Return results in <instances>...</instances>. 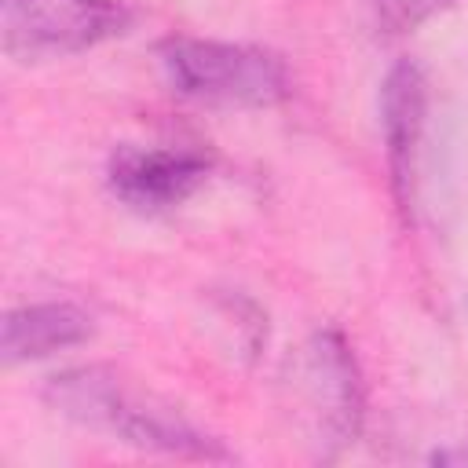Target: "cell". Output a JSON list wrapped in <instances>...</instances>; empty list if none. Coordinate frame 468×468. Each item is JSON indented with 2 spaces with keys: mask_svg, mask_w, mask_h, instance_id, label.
Here are the masks:
<instances>
[{
  "mask_svg": "<svg viewBox=\"0 0 468 468\" xmlns=\"http://www.w3.org/2000/svg\"><path fill=\"white\" fill-rule=\"evenodd\" d=\"M431 464H468V442H457V446H442L431 453Z\"/></svg>",
  "mask_w": 468,
  "mask_h": 468,
  "instance_id": "obj_9",
  "label": "cell"
},
{
  "mask_svg": "<svg viewBox=\"0 0 468 468\" xmlns=\"http://www.w3.org/2000/svg\"><path fill=\"white\" fill-rule=\"evenodd\" d=\"M132 26L135 7L128 0H0L4 51L18 62L80 55Z\"/></svg>",
  "mask_w": 468,
  "mask_h": 468,
  "instance_id": "obj_4",
  "label": "cell"
},
{
  "mask_svg": "<svg viewBox=\"0 0 468 468\" xmlns=\"http://www.w3.org/2000/svg\"><path fill=\"white\" fill-rule=\"evenodd\" d=\"M380 135L391 176V194L399 212L413 219L417 186H420V157L428 135V73L420 62L402 58L384 73L380 84Z\"/></svg>",
  "mask_w": 468,
  "mask_h": 468,
  "instance_id": "obj_6",
  "label": "cell"
},
{
  "mask_svg": "<svg viewBox=\"0 0 468 468\" xmlns=\"http://www.w3.org/2000/svg\"><path fill=\"white\" fill-rule=\"evenodd\" d=\"M95 322L84 307L69 300H44V303H22L4 314V336H0V355L4 366L18 362H37L55 351L77 347L91 340Z\"/></svg>",
  "mask_w": 468,
  "mask_h": 468,
  "instance_id": "obj_7",
  "label": "cell"
},
{
  "mask_svg": "<svg viewBox=\"0 0 468 468\" xmlns=\"http://www.w3.org/2000/svg\"><path fill=\"white\" fill-rule=\"evenodd\" d=\"M44 399L66 420L102 431L135 450L194 457V461H223L227 457L219 439L201 431L194 420H186L168 402L132 391L106 366H77V369L55 373L44 388Z\"/></svg>",
  "mask_w": 468,
  "mask_h": 468,
  "instance_id": "obj_1",
  "label": "cell"
},
{
  "mask_svg": "<svg viewBox=\"0 0 468 468\" xmlns=\"http://www.w3.org/2000/svg\"><path fill=\"white\" fill-rule=\"evenodd\" d=\"M464 311H468V303H464Z\"/></svg>",
  "mask_w": 468,
  "mask_h": 468,
  "instance_id": "obj_10",
  "label": "cell"
},
{
  "mask_svg": "<svg viewBox=\"0 0 468 468\" xmlns=\"http://www.w3.org/2000/svg\"><path fill=\"white\" fill-rule=\"evenodd\" d=\"M157 62L179 95L205 106L263 110L282 102L292 88L282 55L256 44L179 33L157 44Z\"/></svg>",
  "mask_w": 468,
  "mask_h": 468,
  "instance_id": "obj_2",
  "label": "cell"
},
{
  "mask_svg": "<svg viewBox=\"0 0 468 468\" xmlns=\"http://www.w3.org/2000/svg\"><path fill=\"white\" fill-rule=\"evenodd\" d=\"M285 391L300 424L307 428V442L322 457H336L358 439L366 420V388L344 333H311L289 358Z\"/></svg>",
  "mask_w": 468,
  "mask_h": 468,
  "instance_id": "obj_3",
  "label": "cell"
},
{
  "mask_svg": "<svg viewBox=\"0 0 468 468\" xmlns=\"http://www.w3.org/2000/svg\"><path fill=\"white\" fill-rule=\"evenodd\" d=\"M369 4L377 15V26L391 37H402V33L420 29L435 15H442L453 0H369Z\"/></svg>",
  "mask_w": 468,
  "mask_h": 468,
  "instance_id": "obj_8",
  "label": "cell"
},
{
  "mask_svg": "<svg viewBox=\"0 0 468 468\" xmlns=\"http://www.w3.org/2000/svg\"><path fill=\"white\" fill-rule=\"evenodd\" d=\"M216 172V157L201 146H143L121 143L106 161L110 194L143 216H161L190 201Z\"/></svg>",
  "mask_w": 468,
  "mask_h": 468,
  "instance_id": "obj_5",
  "label": "cell"
}]
</instances>
